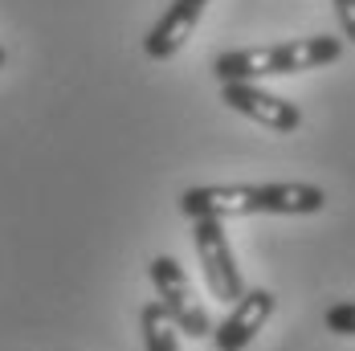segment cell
Segmentation results:
<instances>
[{"instance_id": "obj_1", "label": "cell", "mask_w": 355, "mask_h": 351, "mask_svg": "<svg viewBox=\"0 0 355 351\" xmlns=\"http://www.w3.org/2000/svg\"><path fill=\"white\" fill-rule=\"evenodd\" d=\"M180 212L188 221L216 216V221H237V216H315L327 209V192L319 184L302 180H278V184H200L180 192Z\"/></svg>"}, {"instance_id": "obj_2", "label": "cell", "mask_w": 355, "mask_h": 351, "mask_svg": "<svg viewBox=\"0 0 355 351\" xmlns=\"http://www.w3.org/2000/svg\"><path fill=\"white\" fill-rule=\"evenodd\" d=\"M339 58H343V37H294V41L220 53V58H213V78L216 82H266V78L322 70V66H335Z\"/></svg>"}, {"instance_id": "obj_3", "label": "cell", "mask_w": 355, "mask_h": 351, "mask_svg": "<svg viewBox=\"0 0 355 351\" xmlns=\"http://www.w3.org/2000/svg\"><path fill=\"white\" fill-rule=\"evenodd\" d=\"M147 274H151V286H155V302L168 311V318L176 323L188 339H209L213 335V318L205 311V302L196 298L192 278L184 274V266H180L172 253L151 257Z\"/></svg>"}, {"instance_id": "obj_4", "label": "cell", "mask_w": 355, "mask_h": 351, "mask_svg": "<svg viewBox=\"0 0 355 351\" xmlns=\"http://www.w3.org/2000/svg\"><path fill=\"white\" fill-rule=\"evenodd\" d=\"M192 241H196V257H200L209 294H213L216 302H237V298L245 294V278H241V266H237V257H233L225 221H216V216H196V221H192Z\"/></svg>"}, {"instance_id": "obj_5", "label": "cell", "mask_w": 355, "mask_h": 351, "mask_svg": "<svg viewBox=\"0 0 355 351\" xmlns=\"http://www.w3.org/2000/svg\"><path fill=\"white\" fill-rule=\"evenodd\" d=\"M220 103L237 114H245L249 123L274 131V135H294L302 127V110L282 94L266 90L261 82H220Z\"/></svg>"}, {"instance_id": "obj_6", "label": "cell", "mask_w": 355, "mask_h": 351, "mask_svg": "<svg viewBox=\"0 0 355 351\" xmlns=\"http://www.w3.org/2000/svg\"><path fill=\"white\" fill-rule=\"evenodd\" d=\"M278 311V298L270 294V290H245L237 302H233V311L220 318L213 327V348L216 351H245L253 339H257V331L270 323V315Z\"/></svg>"}, {"instance_id": "obj_7", "label": "cell", "mask_w": 355, "mask_h": 351, "mask_svg": "<svg viewBox=\"0 0 355 351\" xmlns=\"http://www.w3.org/2000/svg\"><path fill=\"white\" fill-rule=\"evenodd\" d=\"M205 8H209V0H172V4L164 8V17L147 29L143 53H147L151 62H172L180 49L188 45V37L196 33Z\"/></svg>"}, {"instance_id": "obj_8", "label": "cell", "mask_w": 355, "mask_h": 351, "mask_svg": "<svg viewBox=\"0 0 355 351\" xmlns=\"http://www.w3.org/2000/svg\"><path fill=\"white\" fill-rule=\"evenodd\" d=\"M139 331H143V351H180V327L168 318L159 302H147L139 311Z\"/></svg>"}, {"instance_id": "obj_9", "label": "cell", "mask_w": 355, "mask_h": 351, "mask_svg": "<svg viewBox=\"0 0 355 351\" xmlns=\"http://www.w3.org/2000/svg\"><path fill=\"white\" fill-rule=\"evenodd\" d=\"M322 323H327V331H335V335H352L355 339V302H335V307L322 315Z\"/></svg>"}, {"instance_id": "obj_10", "label": "cell", "mask_w": 355, "mask_h": 351, "mask_svg": "<svg viewBox=\"0 0 355 351\" xmlns=\"http://www.w3.org/2000/svg\"><path fill=\"white\" fill-rule=\"evenodd\" d=\"M331 4H335V21H339L343 37L355 45V0H331Z\"/></svg>"}, {"instance_id": "obj_11", "label": "cell", "mask_w": 355, "mask_h": 351, "mask_svg": "<svg viewBox=\"0 0 355 351\" xmlns=\"http://www.w3.org/2000/svg\"><path fill=\"white\" fill-rule=\"evenodd\" d=\"M4 62H8V49H4V45H0V70H4Z\"/></svg>"}]
</instances>
